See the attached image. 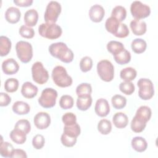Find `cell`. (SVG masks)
Segmentation results:
<instances>
[{
	"instance_id": "46",
	"label": "cell",
	"mask_w": 158,
	"mask_h": 158,
	"mask_svg": "<svg viewBox=\"0 0 158 158\" xmlns=\"http://www.w3.org/2000/svg\"><path fill=\"white\" fill-rule=\"evenodd\" d=\"M45 143V139L42 135H36L32 139V145L36 149H41L43 148Z\"/></svg>"
},
{
	"instance_id": "33",
	"label": "cell",
	"mask_w": 158,
	"mask_h": 158,
	"mask_svg": "<svg viewBox=\"0 0 158 158\" xmlns=\"http://www.w3.org/2000/svg\"><path fill=\"white\" fill-rule=\"evenodd\" d=\"M111 102L115 109H122L127 104V99L120 94H115L112 97Z\"/></svg>"
},
{
	"instance_id": "15",
	"label": "cell",
	"mask_w": 158,
	"mask_h": 158,
	"mask_svg": "<svg viewBox=\"0 0 158 158\" xmlns=\"http://www.w3.org/2000/svg\"><path fill=\"white\" fill-rule=\"evenodd\" d=\"M38 87L30 81H26L23 83L21 88L22 96L27 99H31L35 97L38 93Z\"/></svg>"
},
{
	"instance_id": "32",
	"label": "cell",
	"mask_w": 158,
	"mask_h": 158,
	"mask_svg": "<svg viewBox=\"0 0 158 158\" xmlns=\"http://www.w3.org/2000/svg\"><path fill=\"white\" fill-rule=\"evenodd\" d=\"M127 16V10L126 9L122 6H117L113 8L111 17H113L117 19L119 22H122L124 20Z\"/></svg>"
},
{
	"instance_id": "18",
	"label": "cell",
	"mask_w": 158,
	"mask_h": 158,
	"mask_svg": "<svg viewBox=\"0 0 158 158\" xmlns=\"http://www.w3.org/2000/svg\"><path fill=\"white\" fill-rule=\"evenodd\" d=\"M38 20V13L35 9L28 10L24 15V22L26 25L31 27L36 25Z\"/></svg>"
},
{
	"instance_id": "50",
	"label": "cell",
	"mask_w": 158,
	"mask_h": 158,
	"mask_svg": "<svg viewBox=\"0 0 158 158\" xmlns=\"http://www.w3.org/2000/svg\"><path fill=\"white\" fill-rule=\"evenodd\" d=\"M33 0H14V3L20 7H28L33 3Z\"/></svg>"
},
{
	"instance_id": "6",
	"label": "cell",
	"mask_w": 158,
	"mask_h": 158,
	"mask_svg": "<svg viewBox=\"0 0 158 158\" xmlns=\"http://www.w3.org/2000/svg\"><path fill=\"white\" fill-rule=\"evenodd\" d=\"M57 98V92L56 89L52 88H46L41 92L38 101L41 107L48 109L55 106Z\"/></svg>"
},
{
	"instance_id": "31",
	"label": "cell",
	"mask_w": 158,
	"mask_h": 158,
	"mask_svg": "<svg viewBox=\"0 0 158 158\" xmlns=\"http://www.w3.org/2000/svg\"><path fill=\"white\" fill-rule=\"evenodd\" d=\"M81 132L80 125L77 122L72 125H65L64 127V133L71 136L77 138Z\"/></svg>"
},
{
	"instance_id": "13",
	"label": "cell",
	"mask_w": 158,
	"mask_h": 158,
	"mask_svg": "<svg viewBox=\"0 0 158 158\" xmlns=\"http://www.w3.org/2000/svg\"><path fill=\"white\" fill-rule=\"evenodd\" d=\"M94 111L101 117L107 116L110 112V106L108 101L104 98L98 99L95 104Z\"/></svg>"
},
{
	"instance_id": "19",
	"label": "cell",
	"mask_w": 158,
	"mask_h": 158,
	"mask_svg": "<svg viewBox=\"0 0 158 158\" xmlns=\"http://www.w3.org/2000/svg\"><path fill=\"white\" fill-rule=\"evenodd\" d=\"M93 102L91 94L78 96L77 99V107L82 111L88 110L91 106Z\"/></svg>"
},
{
	"instance_id": "17",
	"label": "cell",
	"mask_w": 158,
	"mask_h": 158,
	"mask_svg": "<svg viewBox=\"0 0 158 158\" xmlns=\"http://www.w3.org/2000/svg\"><path fill=\"white\" fill-rule=\"evenodd\" d=\"M21 12L20 10L15 7L7 8L5 12V19L10 23H16L20 19Z\"/></svg>"
},
{
	"instance_id": "26",
	"label": "cell",
	"mask_w": 158,
	"mask_h": 158,
	"mask_svg": "<svg viewBox=\"0 0 158 158\" xmlns=\"http://www.w3.org/2000/svg\"><path fill=\"white\" fill-rule=\"evenodd\" d=\"M146 123V122L135 115L131 122L130 127L133 131L135 133H141L144 130Z\"/></svg>"
},
{
	"instance_id": "29",
	"label": "cell",
	"mask_w": 158,
	"mask_h": 158,
	"mask_svg": "<svg viewBox=\"0 0 158 158\" xmlns=\"http://www.w3.org/2000/svg\"><path fill=\"white\" fill-rule=\"evenodd\" d=\"M137 75L136 70L131 67L123 69L120 72V78L124 81H131L133 80Z\"/></svg>"
},
{
	"instance_id": "20",
	"label": "cell",
	"mask_w": 158,
	"mask_h": 158,
	"mask_svg": "<svg viewBox=\"0 0 158 158\" xmlns=\"http://www.w3.org/2000/svg\"><path fill=\"white\" fill-rule=\"evenodd\" d=\"M131 145L132 148L138 152H142L146 150L148 143L146 140L141 136H135L131 139Z\"/></svg>"
},
{
	"instance_id": "5",
	"label": "cell",
	"mask_w": 158,
	"mask_h": 158,
	"mask_svg": "<svg viewBox=\"0 0 158 158\" xmlns=\"http://www.w3.org/2000/svg\"><path fill=\"white\" fill-rule=\"evenodd\" d=\"M15 50L18 58L23 63L29 62L33 57L31 44L25 41H19L16 43Z\"/></svg>"
},
{
	"instance_id": "21",
	"label": "cell",
	"mask_w": 158,
	"mask_h": 158,
	"mask_svg": "<svg viewBox=\"0 0 158 158\" xmlns=\"http://www.w3.org/2000/svg\"><path fill=\"white\" fill-rule=\"evenodd\" d=\"M112 122L115 127L118 128H123L128 123V118L127 115L123 112H117L112 118Z\"/></svg>"
},
{
	"instance_id": "27",
	"label": "cell",
	"mask_w": 158,
	"mask_h": 158,
	"mask_svg": "<svg viewBox=\"0 0 158 158\" xmlns=\"http://www.w3.org/2000/svg\"><path fill=\"white\" fill-rule=\"evenodd\" d=\"M12 46L11 41L9 38L5 36L0 37V55L1 56H7L10 51Z\"/></svg>"
},
{
	"instance_id": "40",
	"label": "cell",
	"mask_w": 158,
	"mask_h": 158,
	"mask_svg": "<svg viewBox=\"0 0 158 158\" xmlns=\"http://www.w3.org/2000/svg\"><path fill=\"white\" fill-rule=\"evenodd\" d=\"M119 89L123 93L127 95H131L135 91V87L131 81H124L120 83L119 85Z\"/></svg>"
},
{
	"instance_id": "30",
	"label": "cell",
	"mask_w": 158,
	"mask_h": 158,
	"mask_svg": "<svg viewBox=\"0 0 158 158\" xmlns=\"http://www.w3.org/2000/svg\"><path fill=\"white\" fill-rule=\"evenodd\" d=\"M152 115V111L149 107L146 106H140L136 110L135 115L138 117L139 118L143 119L145 122H148Z\"/></svg>"
},
{
	"instance_id": "25",
	"label": "cell",
	"mask_w": 158,
	"mask_h": 158,
	"mask_svg": "<svg viewBox=\"0 0 158 158\" xmlns=\"http://www.w3.org/2000/svg\"><path fill=\"white\" fill-rule=\"evenodd\" d=\"M113 56L115 61L120 65L128 64L131 60V54L125 48Z\"/></svg>"
},
{
	"instance_id": "36",
	"label": "cell",
	"mask_w": 158,
	"mask_h": 158,
	"mask_svg": "<svg viewBox=\"0 0 158 158\" xmlns=\"http://www.w3.org/2000/svg\"><path fill=\"white\" fill-rule=\"evenodd\" d=\"M98 130L102 135H108L112 130V123L107 119L101 120L98 124Z\"/></svg>"
},
{
	"instance_id": "49",
	"label": "cell",
	"mask_w": 158,
	"mask_h": 158,
	"mask_svg": "<svg viewBox=\"0 0 158 158\" xmlns=\"http://www.w3.org/2000/svg\"><path fill=\"white\" fill-rule=\"evenodd\" d=\"M11 158H16V157H20V158H27V155L25 151L20 149H14V151L12 152V154L10 156Z\"/></svg>"
},
{
	"instance_id": "8",
	"label": "cell",
	"mask_w": 158,
	"mask_h": 158,
	"mask_svg": "<svg viewBox=\"0 0 158 158\" xmlns=\"http://www.w3.org/2000/svg\"><path fill=\"white\" fill-rule=\"evenodd\" d=\"M32 78L35 82L39 85L46 83L49 79V73L48 70L44 67L41 62H35L31 67Z\"/></svg>"
},
{
	"instance_id": "41",
	"label": "cell",
	"mask_w": 158,
	"mask_h": 158,
	"mask_svg": "<svg viewBox=\"0 0 158 158\" xmlns=\"http://www.w3.org/2000/svg\"><path fill=\"white\" fill-rule=\"evenodd\" d=\"M14 128L20 130L27 135L31 130V125L28 120L20 119L16 122L14 126Z\"/></svg>"
},
{
	"instance_id": "34",
	"label": "cell",
	"mask_w": 158,
	"mask_h": 158,
	"mask_svg": "<svg viewBox=\"0 0 158 158\" xmlns=\"http://www.w3.org/2000/svg\"><path fill=\"white\" fill-rule=\"evenodd\" d=\"M125 49L123 44L117 41H110L107 44V49L113 56L122 51Z\"/></svg>"
},
{
	"instance_id": "37",
	"label": "cell",
	"mask_w": 158,
	"mask_h": 158,
	"mask_svg": "<svg viewBox=\"0 0 158 158\" xmlns=\"http://www.w3.org/2000/svg\"><path fill=\"white\" fill-rule=\"evenodd\" d=\"M19 83L17 79L14 78H8L4 83V89L8 93H14L18 89Z\"/></svg>"
},
{
	"instance_id": "14",
	"label": "cell",
	"mask_w": 158,
	"mask_h": 158,
	"mask_svg": "<svg viewBox=\"0 0 158 158\" xmlns=\"http://www.w3.org/2000/svg\"><path fill=\"white\" fill-rule=\"evenodd\" d=\"M105 10L103 7L99 4H94L90 7L89 16L91 21L98 23L102 21L104 17Z\"/></svg>"
},
{
	"instance_id": "24",
	"label": "cell",
	"mask_w": 158,
	"mask_h": 158,
	"mask_svg": "<svg viewBox=\"0 0 158 158\" xmlns=\"http://www.w3.org/2000/svg\"><path fill=\"white\" fill-rule=\"evenodd\" d=\"M121 22L113 17H110L107 19L105 23L106 30L111 34L115 35L120 27Z\"/></svg>"
},
{
	"instance_id": "48",
	"label": "cell",
	"mask_w": 158,
	"mask_h": 158,
	"mask_svg": "<svg viewBox=\"0 0 158 158\" xmlns=\"http://www.w3.org/2000/svg\"><path fill=\"white\" fill-rule=\"evenodd\" d=\"M11 102V98L5 93H0V106L1 107L7 106Z\"/></svg>"
},
{
	"instance_id": "43",
	"label": "cell",
	"mask_w": 158,
	"mask_h": 158,
	"mask_svg": "<svg viewBox=\"0 0 158 158\" xmlns=\"http://www.w3.org/2000/svg\"><path fill=\"white\" fill-rule=\"evenodd\" d=\"M19 34L22 36L23 38L30 39L33 38L35 36V31L34 30L27 26V25H22L19 28Z\"/></svg>"
},
{
	"instance_id": "2",
	"label": "cell",
	"mask_w": 158,
	"mask_h": 158,
	"mask_svg": "<svg viewBox=\"0 0 158 158\" xmlns=\"http://www.w3.org/2000/svg\"><path fill=\"white\" fill-rule=\"evenodd\" d=\"M51 77L54 83L61 88L70 86L73 82L72 77L68 75L66 69L61 65H57L53 69Z\"/></svg>"
},
{
	"instance_id": "16",
	"label": "cell",
	"mask_w": 158,
	"mask_h": 158,
	"mask_svg": "<svg viewBox=\"0 0 158 158\" xmlns=\"http://www.w3.org/2000/svg\"><path fill=\"white\" fill-rule=\"evenodd\" d=\"M130 27L133 34L137 36L144 35L147 30L146 23L143 20L136 19L131 21Z\"/></svg>"
},
{
	"instance_id": "10",
	"label": "cell",
	"mask_w": 158,
	"mask_h": 158,
	"mask_svg": "<svg viewBox=\"0 0 158 158\" xmlns=\"http://www.w3.org/2000/svg\"><path fill=\"white\" fill-rule=\"evenodd\" d=\"M130 12L133 17L140 20L146 18L150 15L151 8L139 1H135L131 4Z\"/></svg>"
},
{
	"instance_id": "35",
	"label": "cell",
	"mask_w": 158,
	"mask_h": 158,
	"mask_svg": "<svg viewBox=\"0 0 158 158\" xmlns=\"http://www.w3.org/2000/svg\"><path fill=\"white\" fill-rule=\"evenodd\" d=\"M13 146L9 142L2 141L1 137V143L0 146V154L3 157H10L12 151H14Z\"/></svg>"
},
{
	"instance_id": "1",
	"label": "cell",
	"mask_w": 158,
	"mask_h": 158,
	"mask_svg": "<svg viewBox=\"0 0 158 158\" xmlns=\"http://www.w3.org/2000/svg\"><path fill=\"white\" fill-rule=\"evenodd\" d=\"M50 54L64 63L71 62L74 57L73 51L63 42L52 43L49 46Z\"/></svg>"
},
{
	"instance_id": "12",
	"label": "cell",
	"mask_w": 158,
	"mask_h": 158,
	"mask_svg": "<svg viewBox=\"0 0 158 158\" xmlns=\"http://www.w3.org/2000/svg\"><path fill=\"white\" fill-rule=\"evenodd\" d=\"M2 70L6 75H14L19 71V65L14 59H7L2 63Z\"/></svg>"
},
{
	"instance_id": "23",
	"label": "cell",
	"mask_w": 158,
	"mask_h": 158,
	"mask_svg": "<svg viewBox=\"0 0 158 158\" xmlns=\"http://www.w3.org/2000/svg\"><path fill=\"white\" fill-rule=\"evenodd\" d=\"M11 140L17 144H22L27 140V134L23 131L14 128L10 133Z\"/></svg>"
},
{
	"instance_id": "45",
	"label": "cell",
	"mask_w": 158,
	"mask_h": 158,
	"mask_svg": "<svg viewBox=\"0 0 158 158\" xmlns=\"http://www.w3.org/2000/svg\"><path fill=\"white\" fill-rule=\"evenodd\" d=\"M77 138L69 136L63 133V134L61 135V137H60V141L62 144L64 146L70 148L76 144Z\"/></svg>"
},
{
	"instance_id": "38",
	"label": "cell",
	"mask_w": 158,
	"mask_h": 158,
	"mask_svg": "<svg viewBox=\"0 0 158 158\" xmlns=\"http://www.w3.org/2000/svg\"><path fill=\"white\" fill-rule=\"evenodd\" d=\"M73 98L68 94L62 95L59 100V106L63 109H71L73 106Z\"/></svg>"
},
{
	"instance_id": "22",
	"label": "cell",
	"mask_w": 158,
	"mask_h": 158,
	"mask_svg": "<svg viewBox=\"0 0 158 158\" xmlns=\"http://www.w3.org/2000/svg\"><path fill=\"white\" fill-rule=\"evenodd\" d=\"M13 112L18 115H26L30 110V106L25 102L17 101L14 103L12 107Z\"/></svg>"
},
{
	"instance_id": "39",
	"label": "cell",
	"mask_w": 158,
	"mask_h": 158,
	"mask_svg": "<svg viewBox=\"0 0 158 158\" xmlns=\"http://www.w3.org/2000/svg\"><path fill=\"white\" fill-rule=\"evenodd\" d=\"M91 93L92 87L91 85L88 83H82L78 85L76 88V94L78 96L91 94Z\"/></svg>"
},
{
	"instance_id": "9",
	"label": "cell",
	"mask_w": 158,
	"mask_h": 158,
	"mask_svg": "<svg viewBox=\"0 0 158 158\" xmlns=\"http://www.w3.org/2000/svg\"><path fill=\"white\" fill-rule=\"evenodd\" d=\"M61 6L59 2L50 1L46 8L44 19L47 23H56L61 12Z\"/></svg>"
},
{
	"instance_id": "42",
	"label": "cell",
	"mask_w": 158,
	"mask_h": 158,
	"mask_svg": "<svg viewBox=\"0 0 158 158\" xmlns=\"http://www.w3.org/2000/svg\"><path fill=\"white\" fill-rule=\"evenodd\" d=\"M93 67V60L89 56L83 57L80 62V68L83 72L89 71Z\"/></svg>"
},
{
	"instance_id": "44",
	"label": "cell",
	"mask_w": 158,
	"mask_h": 158,
	"mask_svg": "<svg viewBox=\"0 0 158 158\" xmlns=\"http://www.w3.org/2000/svg\"><path fill=\"white\" fill-rule=\"evenodd\" d=\"M62 120L65 125H72L77 123V117L72 112H67L62 115Z\"/></svg>"
},
{
	"instance_id": "11",
	"label": "cell",
	"mask_w": 158,
	"mask_h": 158,
	"mask_svg": "<svg viewBox=\"0 0 158 158\" xmlns=\"http://www.w3.org/2000/svg\"><path fill=\"white\" fill-rule=\"evenodd\" d=\"M33 122L38 129H46L51 124L50 115L47 112H40L35 116Z\"/></svg>"
},
{
	"instance_id": "47",
	"label": "cell",
	"mask_w": 158,
	"mask_h": 158,
	"mask_svg": "<svg viewBox=\"0 0 158 158\" xmlns=\"http://www.w3.org/2000/svg\"><path fill=\"white\" fill-rule=\"evenodd\" d=\"M129 33L130 31L128 30L127 25L125 23H121L116 34L114 36L117 38H123L128 36L129 35Z\"/></svg>"
},
{
	"instance_id": "3",
	"label": "cell",
	"mask_w": 158,
	"mask_h": 158,
	"mask_svg": "<svg viewBox=\"0 0 158 158\" xmlns=\"http://www.w3.org/2000/svg\"><path fill=\"white\" fill-rule=\"evenodd\" d=\"M39 34L47 39L55 40L59 38L62 33L61 27L56 23H43L38 27Z\"/></svg>"
},
{
	"instance_id": "7",
	"label": "cell",
	"mask_w": 158,
	"mask_h": 158,
	"mask_svg": "<svg viewBox=\"0 0 158 158\" xmlns=\"http://www.w3.org/2000/svg\"><path fill=\"white\" fill-rule=\"evenodd\" d=\"M137 85L139 87L138 96L141 99L149 100L152 98L154 94V89L151 80L141 78L138 81Z\"/></svg>"
},
{
	"instance_id": "4",
	"label": "cell",
	"mask_w": 158,
	"mask_h": 158,
	"mask_svg": "<svg viewBox=\"0 0 158 158\" xmlns=\"http://www.w3.org/2000/svg\"><path fill=\"white\" fill-rule=\"evenodd\" d=\"M97 72L102 80L109 82L114 77V67L109 60L104 59L97 64Z\"/></svg>"
},
{
	"instance_id": "28",
	"label": "cell",
	"mask_w": 158,
	"mask_h": 158,
	"mask_svg": "<svg viewBox=\"0 0 158 158\" xmlns=\"http://www.w3.org/2000/svg\"><path fill=\"white\" fill-rule=\"evenodd\" d=\"M131 47L135 53L141 54L146 51L147 43L141 38H136L132 41Z\"/></svg>"
}]
</instances>
